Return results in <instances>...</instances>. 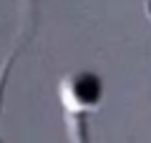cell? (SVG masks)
<instances>
[{
    "instance_id": "cell-1",
    "label": "cell",
    "mask_w": 151,
    "mask_h": 143,
    "mask_svg": "<svg viewBox=\"0 0 151 143\" xmlns=\"http://www.w3.org/2000/svg\"><path fill=\"white\" fill-rule=\"evenodd\" d=\"M58 98L65 113L70 143H91L88 141V118L103 103V80L93 70L65 73L58 80Z\"/></svg>"
},
{
    "instance_id": "cell-2",
    "label": "cell",
    "mask_w": 151,
    "mask_h": 143,
    "mask_svg": "<svg viewBox=\"0 0 151 143\" xmlns=\"http://www.w3.org/2000/svg\"><path fill=\"white\" fill-rule=\"evenodd\" d=\"M18 40L15 45H13V50L5 55V60H3V65H0V116H3V103H5V88H8V80H10V73H13V65H15L18 55L23 53V48L28 45V40H30V33L25 30V28H20V33H18ZM0 143H5L3 138H0Z\"/></svg>"
}]
</instances>
